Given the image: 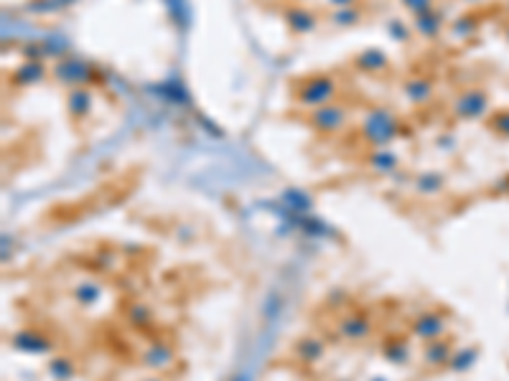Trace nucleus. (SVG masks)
<instances>
[{"label": "nucleus", "mask_w": 509, "mask_h": 381, "mask_svg": "<svg viewBox=\"0 0 509 381\" xmlns=\"http://www.w3.org/2000/svg\"><path fill=\"white\" fill-rule=\"evenodd\" d=\"M54 76L66 87H82L92 79V69L79 59H66V61H59L54 66Z\"/></svg>", "instance_id": "nucleus-3"}, {"label": "nucleus", "mask_w": 509, "mask_h": 381, "mask_svg": "<svg viewBox=\"0 0 509 381\" xmlns=\"http://www.w3.org/2000/svg\"><path fill=\"white\" fill-rule=\"evenodd\" d=\"M471 361H474V351H461V356H453V361H451V366L453 369H466L468 364H471Z\"/></svg>", "instance_id": "nucleus-26"}, {"label": "nucleus", "mask_w": 509, "mask_h": 381, "mask_svg": "<svg viewBox=\"0 0 509 381\" xmlns=\"http://www.w3.org/2000/svg\"><path fill=\"white\" fill-rule=\"evenodd\" d=\"M357 64L362 71H377L387 64V56L382 51H377V49H367V51L357 59Z\"/></svg>", "instance_id": "nucleus-16"}, {"label": "nucleus", "mask_w": 509, "mask_h": 381, "mask_svg": "<svg viewBox=\"0 0 509 381\" xmlns=\"http://www.w3.org/2000/svg\"><path fill=\"white\" fill-rule=\"evenodd\" d=\"M44 76V66L39 61H31V64H24L21 69L16 71V81L18 84H36V81Z\"/></svg>", "instance_id": "nucleus-18"}, {"label": "nucleus", "mask_w": 509, "mask_h": 381, "mask_svg": "<svg viewBox=\"0 0 509 381\" xmlns=\"http://www.w3.org/2000/svg\"><path fill=\"white\" fill-rule=\"evenodd\" d=\"M362 135L369 145H385L398 135V122L387 110H375L369 112L367 120H364Z\"/></svg>", "instance_id": "nucleus-1"}, {"label": "nucleus", "mask_w": 509, "mask_h": 381, "mask_svg": "<svg viewBox=\"0 0 509 381\" xmlns=\"http://www.w3.org/2000/svg\"><path fill=\"white\" fill-rule=\"evenodd\" d=\"M293 351H296V358L303 361V364H316V361L323 358V343L318 338H313V335H306V338H301L296 343Z\"/></svg>", "instance_id": "nucleus-9"}, {"label": "nucleus", "mask_w": 509, "mask_h": 381, "mask_svg": "<svg viewBox=\"0 0 509 381\" xmlns=\"http://www.w3.org/2000/svg\"><path fill=\"white\" fill-rule=\"evenodd\" d=\"M237 381H247V379H245V376H240V379H237Z\"/></svg>", "instance_id": "nucleus-30"}, {"label": "nucleus", "mask_w": 509, "mask_h": 381, "mask_svg": "<svg viewBox=\"0 0 509 381\" xmlns=\"http://www.w3.org/2000/svg\"><path fill=\"white\" fill-rule=\"evenodd\" d=\"M359 18L362 16H359L357 8L346 6V8H336V11L331 13V24L334 26H351V24H357Z\"/></svg>", "instance_id": "nucleus-20"}, {"label": "nucleus", "mask_w": 509, "mask_h": 381, "mask_svg": "<svg viewBox=\"0 0 509 381\" xmlns=\"http://www.w3.org/2000/svg\"><path fill=\"white\" fill-rule=\"evenodd\" d=\"M494 127H497L499 133L509 135V112H502V115L494 117Z\"/></svg>", "instance_id": "nucleus-27"}, {"label": "nucleus", "mask_w": 509, "mask_h": 381, "mask_svg": "<svg viewBox=\"0 0 509 381\" xmlns=\"http://www.w3.org/2000/svg\"><path fill=\"white\" fill-rule=\"evenodd\" d=\"M387 358L393 361V364H405L408 361V348L403 346V343H395V346H387L385 348Z\"/></svg>", "instance_id": "nucleus-25"}, {"label": "nucleus", "mask_w": 509, "mask_h": 381, "mask_svg": "<svg viewBox=\"0 0 509 381\" xmlns=\"http://www.w3.org/2000/svg\"><path fill=\"white\" fill-rule=\"evenodd\" d=\"M372 381H385V379H372Z\"/></svg>", "instance_id": "nucleus-31"}, {"label": "nucleus", "mask_w": 509, "mask_h": 381, "mask_svg": "<svg viewBox=\"0 0 509 381\" xmlns=\"http://www.w3.org/2000/svg\"><path fill=\"white\" fill-rule=\"evenodd\" d=\"M143 361H146L148 369H166L173 361V351L166 343H153L146 351V356H143Z\"/></svg>", "instance_id": "nucleus-11"}, {"label": "nucleus", "mask_w": 509, "mask_h": 381, "mask_svg": "<svg viewBox=\"0 0 509 381\" xmlns=\"http://www.w3.org/2000/svg\"><path fill=\"white\" fill-rule=\"evenodd\" d=\"M286 21L288 26H291L293 31H298V34H308V31H313V26H316L313 13L306 11V8H288Z\"/></svg>", "instance_id": "nucleus-10"}, {"label": "nucleus", "mask_w": 509, "mask_h": 381, "mask_svg": "<svg viewBox=\"0 0 509 381\" xmlns=\"http://www.w3.org/2000/svg\"><path fill=\"white\" fill-rule=\"evenodd\" d=\"M69 112L71 115H76V117H82V115H87L89 112V107H92V97H89V92L87 89H82V87H74L69 92Z\"/></svg>", "instance_id": "nucleus-13"}, {"label": "nucleus", "mask_w": 509, "mask_h": 381, "mask_svg": "<svg viewBox=\"0 0 509 381\" xmlns=\"http://www.w3.org/2000/svg\"><path fill=\"white\" fill-rule=\"evenodd\" d=\"M148 381H161V379H148Z\"/></svg>", "instance_id": "nucleus-32"}, {"label": "nucleus", "mask_w": 509, "mask_h": 381, "mask_svg": "<svg viewBox=\"0 0 509 381\" xmlns=\"http://www.w3.org/2000/svg\"><path fill=\"white\" fill-rule=\"evenodd\" d=\"M49 374H51L54 379H59V381H69L71 376H74V364H71L69 358L56 356V358L49 361Z\"/></svg>", "instance_id": "nucleus-15"}, {"label": "nucleus", "mask_w": 509, "mask_h": 381, "mask_svg": "<svg viewBox=\"0 0 509 381\" xmlns=\"http://www.w3.org/2000/svg\"><path fill=\"white\" fill-rule=\"evenodd\" d=\"M403 29H405L403 24H393V36H395V39H403V41L408 39V34H405Z\"/></svg>", "instance_id": "nucleus-28"}, {"label": "nucleus", "mask_w": 509, "mask_h": 381, "mask_svg": "<svg viewBox=\"0 0 509 381\" xmlns=\"http://www.w3.org/2000/svg\"><path fill=\"white\" fill-rule=\"evenodd\" d=\"M13 346L26 353H46L49 348H51V341H49L46 335L36 333V330H21V333H16V338H13Z\"/></svg>", "instance_id": "nucleus-7"}, {"label": "nucleus", "mask_w": 509, "mask_h": 381, "mask_svg": "<svg viewBox=\"0 0 509 381\" xmlns=\"http://www.w3.org/2000/svg\"><path fill=\"white\" fill-rule=\"evenodd\" d=\"M415 31L423 36H435L440 31V16L435 11L430 13H423V16H418L415 21Z\"/></svg>", "instance_id": "nucleus-17"}, {"label": "nucleus", "mask_w": 509, "mask_h": 381, "mask_svg": "<svg viewBox=\"0 0 509 381\" xmlns=\"http://www.w3.org/2000/svg\"><path fill=\"white\" fill-rule=\"evenodd\" d=\"M311 125L321 133H336L346 125V110L341 104H321L311 115Z\"/></svg>", "instance_id": "nucleus-4"}, {"label": "nucleus", "mask_w": 509, "mask_h": 381, "mask_svg": "<svg viewBox=\"0 0 509 381\" xmlns=\"http://www.w3.org/2000/svg\"><path fill=\"white\" fill-rule=\"evenodd\" d=\"M405 8L410 13H415V16H423V13H430L433 11V0H403Z\"/></svg>", "instance_id": "nucleus-24"}, {"label": "nucleus", "mask_w": 509, "mask_h": 381, "mask_svg": "<svg viewBox=\"0 0 509 381\" xmlns=\"http://www.w3.org/2000/svg\"><path fill=\"white\" fill-rule=\"evenodd\" d=\"M339 330L349 341H362V338H367L372 333V325H369V320L364 315H349L341 320Z\"/></svg>", "instance_id": "nucleus-8"}, {"label": "nucleus", "mask_w": 509, "mask_h": 381, "mask_svg": "<svg viewBox=\"0 0 509 381\" xmlns=\"http://www.w3.org/2000/svg\"><path fill=\"white\" fill-rule=\"evenodd\" d=\"M331 6H336V8H346V6H351V0H328Z\"/></svg>", "instance_id": "nucleus-29"}, {"label": "nucleus", "mask_w": 509, "mask_h": 381, "mask_svg": "<svg viewBox=\"0 0 509 381\" xmlns=\"http://www.w3.org/2000/svg\"><path fill=\"white\" fill-rule=\"evenodd\" d=\"M405 92H408V97L413 99V102H425L428 97H430V84L423 79H413L405 87Z\"/></svg>", "instance_id": "nucleus-22"}, {"label": "nucleus", "mask_w": 509, "mask_h": 381, "mask_svg": "<svg viewBox=\"0 0 509 381\" xmlns=\"http://www.w3.org/2000/svg\"><path fill=\"white\" fill-rule=\"evenodd\" d=\"M74 300L79 303V305H84V308L94 305V303L100 300V288L92 285V283L79 285V288H74Z\"/></svg>", "instance_id": "nucleus-19"}, {"label": "nucleus", "mask_w": 509, "mask_h": 381, "mask_svg": "<svg viewBox=\"0 0 509 381\" xmlns=\"http://www.w3.org/2000/svg\"><path fill=\"white\" fill-rule=\"evenodd\" d=\"M486 104H489V99H486V94L481 92V89H468V92H463L461 97L456 99V104H453V112H456L458 117H466V120H471V117L484 115Z\"/></svg>", "instance_id": "nucleus-5"}, {"label": "nucleus", "mask_w": 509, "mask_h": 381, "mask_svg": "<svg viewBox=\"0 0 509 381\" xmlns=\"http://www.w3.org/2000/svg\"><path fill=\"white\" fill-rule=\"evenodd\" d=\"M369 166L380 171V173H393L395 168H398V156L390 151H377L369 156Z\"/></svg>", "instance_id": "nucleus-14"}, {"label": "nucleus", "mask_w": 509, "mask_h": 381, "mask_svg": "<svg viewBox=\"0 0 509 381\" xmlns=\"http://www.w3.org/2000/svg\"><path fill=\"white\" fill-rule=\"evenodd\" d=\"M445 323L443 318L438 315V313H420V315L415 318V323H413V333L418 335V338H425V341H435L440 333H443Z\"/></svg>", "instance_id": "nucleus-6"}, {"label": "nucleus", "mask_w": 509, "mask_h": 381, "mask_svg": "<svg viewBox=\"0 0 509 381\" xmlns=\"http://www.w3.org/2000/svg\"><path fill=\"white\" fill-rule=\"evenodd\" d=\"M440 186H443V178L438 173H423L415 181V188L420 193H435V190H440Z\"/></svg>", "instance_id": "nucleus-21"}, {"label": "nucleus", "mask_w": 509, "mask_h": 381, "mask_svg": "<svg viewBox=\"0 0 509 381\" xmlns=\"http://www.w3.org/2000/svg\"><path fill=\"white\" fill-rule=\"evenodd\" d=\"M153 320V313L148 310L146 305H135L133 310H130V323L133 325H148Z\"/></svg>", "instance_id": "nucleus-23"}, {"label": "nucleus", "mask_w": 509, "mask_h": 381, "mask_svg": "<svg viewBox=\"0 0 509 381\" xmlns=\"http://www.w3.org/2000/svg\"><path fill=\"white\" fill-rule=\"evenodd\" d=\"M448 356H451V346L445 341H430L425 346V353H423V358H425V364L428 366H440V364H445L448 361Z\"/></svg>", "instance_id": "nucleus-12"}, {"label": "nucleus", "mask_w": 509, "mask_h": 381, "mask_svg": "<svg viewBox=\"0 0 509 381\" xmlns=\"http://www.w3.org/2000/svg\"><path fill=\"white\" fill-rule=\"evenodd\" d=\"M336 84L328 76H316V79L306 81L303 87L298 89V99L306 107H321V104H328V99L334 97Z\"/></svg>", "instance_id": "nucleus-2"}]
</instances>
